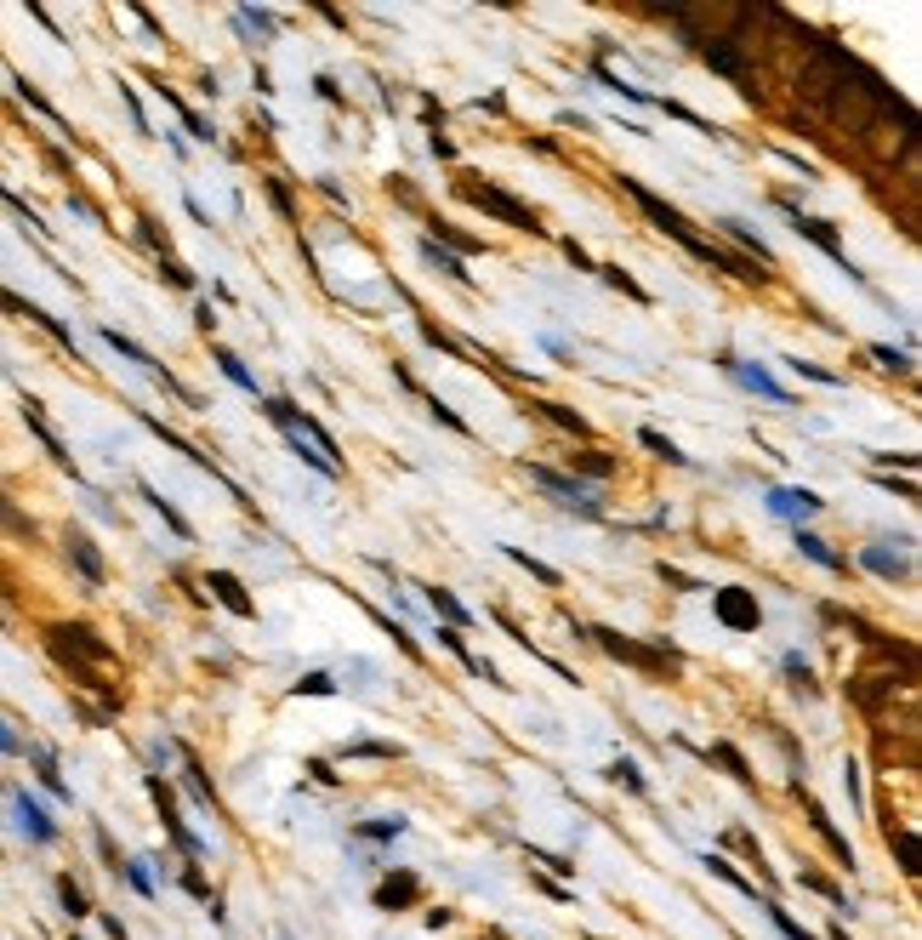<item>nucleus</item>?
<instances>
[{
  "instance_id": "nucleus-4",
  "label": "nucleus",
  "mask_w": 922,
  "mask_h": 940,
  "mask_svg": "<svg viewBox=\"0 0 922 940\" xmlns=\"http://www.w3.org/2000/svg\"><path fill=\"white\" fill-rule=\"evenodd\" d=\"M587 639H598L609 656H621V661H632V667H644V673H678L683 661L678 650H649V644H632V639H621L615 627H581Z\"/></svg>"
},
{
  "instance_id": "nucleus-7",
  "label": "nucleus",
  "mask_w": 922,
  "mask_h": 940,
  "mask_svg": "<svg viewBox=\"0 0 922 940\" xmlns=\"http://www.w3.org/2000/svg\"><path fill=\"white\" fill-rule=\"evenodd\" d=\"M148 792H154V804H160V821H165V832H171V838L182 843V855H189V867L199 872V860H206V843H199L194 832H189V821H182V809H177V798H171V787H165L160 775H148Z\"/></svg>"
},
{
  "instance_id": "nucleus-25",
  "label": "nucleus",
  "mask_w": 922,
  "mask_h": 940,
  "mask_svg": "<svg viewBox=\"0 0 922 940\" xmlns=\"http://www.w3.org/2000/svg\"><path fill=\"white\" fill-rule=\"evenodd\" d=\"M502 553H507V559H512V564H519V570H529V576H536V581H541V588H558V581H564V576H558V570H553V564H541V559H529V553H524V547H512V542H502Z\"/></svg>"
},
{
  "instance_id": "nucleus-35",
  "label": "nucleus",
  "mask_w": 922,
  "mask_h": 940,
  "mask_svg": "<svg viewBox=\"0 0 922 940\" xmlns=\"http://www.w3.org/2000/svg\"><path fill=\"white\" fill-rule=\"evenodd\" d=\"M871 360H877L883 371H900V377H911V353H905V348H888V343H877V348H871Z\"/></svg>"
},
{
  "instance_id": "nucleus-42",
  "label": "nucleus",
  "mask_w": 922,
  "mask_h": 940,
  "mask_svg": "<svg viewBox=\"0 0 922 940\" xmlns=\"http://www.w3.org/2000/svg\"><path fill=\"white\" fill-rule=\"evenodd\" d=\"M661 581H666V588H678V593H700V588H706V581L683 576V570H672V564H661Z\"/></svg>"
},
{
  "instance_id": "nucleus-10",
  "label": "nucleus",
  "mask_w": 922,
  "mask_h": 940,
  "mask_svg": "<svg viewBox=\"0 0 922 940\" xmlns=\"http://www.w3.org/2000/svg\"><path fill=\"white\" fill-rule=\"evenodd\" d=\"M859 564L871 570V576H883V581H911V553H894V547H883V542H866L859 547Z\"/></svg>"
},
{
  "instance_id": "nucleus-30",
  "label": "nucleus",
  "mask_w": 922,
  "mask_h": 940,
  "mask_svg": "<svg viewBox=\"0 0 922 940\" xmlns=\"http://www.w3.org/2000/svg\"><path fill=\"white\" fill-rule=\"evenodd\" d=\"M780 673H786V684H797V690H815V667H808V656H780Z\"/></svg>"
},
{
  "instance_id": "nucleus-19",
  "label": "nucleus",
  "mask_w": 922,
  "mask_h": 940,
  "mask_svg": "<svg viewBox=\"0 0 922 940\" xmlns=\"http://www.w3.org/2000/svg\"><path fill=\"white\" fill-rule=\"evenodd\" d=\"M791 542H797V553H803V559H815L820 570H842V553H832V547H825V536H815L808 525H797Z\"/></svg>"
},
{
  "instance_id": "nucleus-5",
  "label": "nucleus",
  "mask_w": 922,
  "mask_h": 940,
  "mask_svg": "<svg viewBox=\"0 0 922 940\" xmlns=\"http://www.w3.org/2000/svg\"><path fill=\"white\" fill-rule=\"evenodd\" d=\"M786 223H791V234H803V240H815V245H820V251H825V257H832V263H837L842 274H849V280H854V285H866V274H859V268L849 263V251H842V234H837V228H832V223H825V217H808V211H803V206H786Z\"/></svg>"
},
{
  "instance_id": "nucleus-1",
  "label": "nucleus",
  "mask_w": 922,
  "mask_h": 940,
  "mask_svg": "<svg viewBox=\"0 0 922 940\" xmlns=\"http://www.w3.org/2000/svg\"><path fill=\"white\" fill-rule=\"evenodd\" d=\"M621 189H627V194L638 199V206L649 211V223L661 228V234H672V240H678V245H683V251H689V257H700V263H712V268H729V274H740V280H752V285H763V280H769V274H763V268L740 263V257H729V251H717L712 240H700L695 228L683 223V211H672L666 199L655 194V189H644V182H638V177H621Z\"/></svg>"
},
{
  "instance_id": "nucleus-52",
  "label": "nucleus",
  "mask_w": 922,
  "mask_h": 940,
  "mask_svg": "<svg viewBox=\"0 0 922 940\" xmlns=\"http://www.w3.org/2000/svg\"><path fill=\"white\" fill-rule=\"evenodd\" d=\"M0 519H6V525H18V530H29V519L18 513V507H6V502H0Z\"/></svg>"
},
{
  "instance_id": "nucleus-38",
  "label": "nucleus",
  "mask_w": 922,
  "mask_h": 940,
  "mask_svg": "<svg viewBox=\"0 0 922 940\" xmlns=\"http://www.w3.org/2000/svg\"><path fill=\"white\" fill-rule=\"evenodd\" d=\"M536 411L546 416V422H558V428H570V434H587V422H581V416H575V411H564V405H553V399H541V405H536Z\"/></svg>"
},
{
  "instance_id": "nucleus-32",
  "label": "nucleus",
  "mask_w": 922,
  "mask_h": 940,
  "mask_svg": "<svg viewBox=\"0 0 922 940\" xmlns=\"http://www.w3.org/2000/svg\"><path fill=\"white\" fill-rule=\"evenodd\" d=\"M421 405H427V416H433V422H444V428H450V434H473V428H467V422H461V416H456V411H450V405H444V399H439V394H421Z\"/></svg>"
},
{
  "instance_id": "nucleus-44",
  "label": "nucleus",
  "mask_w": 922,
  "mask_h": 940,
  "mask_svg": "<svg viewBox=\"0 0 922 940\" xmlns=\"http://www.w3.org/2000/svg\"><path fill=\"white\" fill-rule=\"evenodd\" d=\"M126 884L137 889V895H154V877H148L143 860H126Z\"/></svg>"
},
{
  "instance_id": "nucleus-6",
  "label": "nucleus",
  "mask_w": 922,
  "mask_h": 940,
  "mask_svg": "<svg viewBox=\"0 0 922 940\" xmlns=\"http://www.w3.org/2000/svg\"><path fill=\"white\" fill-rule=\"evenodd\" d=\"M763 507H769L774 519H786V525H808L825 507V496H815L808 485H769L763 490Z\"/></svg>"
},
{
  "instance_id": "nucleus-51",
  "label": "nucleus",
  "mask_w": 922,
  "mask_h": 940,
  "mask_svg": "<svg viewBox=\"0 0 922 940\" xmlns=\"http://www.w3.org/2000/svg\"><path fill=\"white\" fill-rule=\"evenodd\" d=\"M0 752H23V741H18V735L6 730V718H0Z\"/></svg>"
},
{
  "instance_id": "nucleus-47",
  "label": "nucleus",
  "mask_w": 922,
  "mask_h": 940,
  "mask_svg": "<svg viewBox=\"0 0 922 940\" xmlns=\"http://www.w3.org/2000/svg\"><path fill=\"white\" fill-rule=\"evenodd\" d=\"M900 867L917 877V838H911V832H900Z\"/></svg>"
},
{
  "instance_id": "nucleus-43",
  "label": "nucleus",
  "mask_w": 922,
  "mask_h": 940,
  "mask_svg": "<svg viewBox=\"0 0 922 940\" xmlns=\"http://www.w3.org/2000/svg\"><path fill=\"white\" fill-rule=\"evenodd\" d=\"M18 97L29 103V109H40L46 120H57V109H52V103H46V97H40V91H35V86H29V80H18ZM57 126H63V120H57Z\"/></svg>"
},
{
  "instance_id": "nucleus-50",
  "label": "nucleus",
  "mask_w": 922,
  "mask_h": 940,
  "mask_svg": "<svg viewBox=\"0 0 922 940\" xmlns=\"http://www.w3.org/2000/svg\"><path fill=\"white\" fill-rule=\"evenodd\" d=\"M314 86H319V97H325V103H342V91H336V80H331V74H319Z\"/></svg>"
},
{
  "instance_id": "nucleus-48",
  "label": "nucleus",
  "mask_w": 922,
  "mask_h": 940,
  "mask_svg": "<svg viewBox=\"0 0 922 940\" xmlns=\"http://www.w3.org/2000/svg\"><path fill=\"white\" fill-rule=\"evenodd\" d=\"M564 251H570V263L581 268V274H598V263H592V257H587V251H581V245H575V240H564Z\"/></svg>"
},
{
  "instance_id": "nucleus-9",
  "label": "nucleus",
  "mask_w": 922,
  "mask_h": 940,
  "mask_svg": "<svg viewBox=\"0 0 922 940\" xmlns=\"http://www.w3.org/2000/svg\"><path fill=\"white\" fill-rule=\"evenodd\" d=\"M717 365H723V371L740 382V388H752L757 399H769V405H791V394L780 388V382L763 371V365H746V360H734V353H717Z\"/></svg>"
},
{
  "instance_id": "nucleus-53",
  "label": "nucleus",
  "mask_w": 922,
  "mask_h": 940,
  "mask_svg": "<svg viewBox=\"0 0 922 940\" xmlns=\"http://www.w3.org/2000/svg\"><path fill=\"white\" fill-rule=\"evenodd\" d=\"M0 627H6V622H0Z\"/></svg>"
},
{
  "instance_id": "nucleus-33",
  "label": "nucleus",
  "mask_w": 922,
  "mask_h": 940,
  "mask_svg": "<svg viewBox=\"0 0 922 940\" xmlns=\"http://www.w3.org/2000/svg\"><path fill=\"white\" fill-rule=\"evenodd\" d=\"M706 758H723V764H729V775H734V781H740V787H752V769H746V758H740V752H734L729 741H717V747H706Z\"/></svg>"
},
{
  "instance_id": "nucleus-41",
  "label": "nucleus",
  "mask_w": 922,
  "mask_h": 940,
  "mask_svg": "<svg viewBox=\"0 0 922 940\" xmlns=\"http://www.w3.org/2000/svg\"><path fill=\"white\" fill-rule=\"evenodd\" d=\"M797 377H808V382H825V388H842V377L837 371H825V365H808V360H786Z\"/></svg>"
},
{
  "instance_id": "nucleus-3",
  "label": "nucleus",
  "mask_w": 922,
  "mask_h": 940,
  "mask_svg": "<svg viewBox=\"0 0 922 940\" xmlns=\"http://www.w3.org/2000/svg\"><path fill=\"white\" fill-rule=\"evenodd\" d=\"M461 199H467V206H478V211H490V217H502L507 228H519V234H541L536 211H529L524 199H512L507 189H495V182H473V177H461Z\"/></svg>"
},
{
  "instance_id": "nucleus-34",
  "label": "nucleus",
  "mask_w": 922,
  "mask_h": 940,
  "mask_svg": "<svg viewBox=\"0 0 922 940\" xmlns=\"http://www.w3.org/2000/svg\"><path fill=\"white\" fill-rule=\"evenodd\" d=\"M757 906H763V912H769V918H774V929H780V935H786V940H820V935H808V929H803V923H791V918H786V906H774V901H757Z\"/></svg>"
},
{
  "instance_id": "nucleus-16",
  "label": "nucleus",
  "mask_w": 922,
  "mask_h": 940,
  "mask_svg": "<svg viewBox=\"0 0 922 940\" xmlns=\"http://www.w3.org/2000/svg\"><path fill=\"white\" fill-rule=\"evenodd\" d=\"M18 821H23V832H29V838H35V843H52V838H57L52 815H46V809H40V804H35V798H29V792H18Z\"/></svg>"
},
{
  "instance_id": "nucleus-46",
  "label": "nucleus",
  "mask_w": 922,
  "mask_h": 940,
  "mask_svg": "<svg viewBox=\"0 0 922 940\" xmlns=\"http://www.w3.org/2000/svg\"><path fill=\"white\" fill-rule=\"evenodd\" d=\"M57 889H63V912H69V918H80V912H91V906H86V895H80V889H74V884H69V877H63V884H57Z\"/></svg>"
},
{
  "instance_id": "nucleus-13",
  "label": "nucleus",
  "mask_w": 922,
  "mask_h": 940,
  "mask_svg": "<svg viewBox=\"0 0 922 940\" xmlns=\"http://www.w3.org/2000/svg\"><path fill=\"white\" fill-rule=\"evenodd\" d=\"M23 422H29V428H35V434H40V445H46V451H52V462H57V468H63V473H74V456L63 451V439L52 434V422H46L40 399H23Z\"/></svg>"
},
{
  "instance_id": "nucleus-54",
  "label": "nucleus",
  "mask_w": 922,
  "mask_h": 940,
  "mask_svg": "<svg viewBox=\"0 0 922 940\" xmlns=\"http://www.w3.org/2000/svg\"><path fill=\"white\" fill-rule=\"evenodd\" d=\"M490 940H495V935H490Z\"/></svg>"
},
{
  "instance_id": "nucleus-15",
  "label": "nucleus",
  "mask_w": 922,
  "mask_h": 940,
  "mask_svg": "<svg viewBox=\"0 0 922 940\" xmlns=\"http://www.w3.org/2000/svg\"><path fill=\"white\" fill-rule=\"evenodd\" d=\"M69 559H74V570H80L91 588H103V559H97V547H91L86 530H69Z\"/></svg>"
},
{
  "instance_id": "nucleus-20",
  "label": "nucleus",
  "mask_w": 922,
  "mask_h": 940,
  "mask_svg": "<svg viewBox=\"0 0 922 940\" xmlns=\"http://www.w3.org/2000/svg\"><path fill=\"white\" fill-rule=\"evenodd\" d=\"M421 598H427V605L439 610L450 627H473V610H467V605H461V598L450 593V588H421Z\"/></svg>"
},
{
  "instance_id": "nucleus-17",
  "label": "nucleus",
  "mask_w": 922,
  "mask_h": 940,
  "mask_svg": "<svg viewBox=\"0 0 922 940\" xmlns=\"http://www.w3.org/2000/svg\"><path fill=\"white\" fill-rule=\"evenodd\" d=\"M137 496H143V502L154 507V513L165 519V525H171V536H177V542H194V525H189V519H182V513H177V507H171V502H165V496H160V490H154V485H137Z\"/></svg>"
},
{
  "instance_id": "nucleus-36",
  "label": "nucleus",
  "mask_w": 922,
  "mask_h": 940,
  "mask_svg": "<svg viewBox=\"0 0 922 940\" xmlns=\"http://www.w3.org/2000/svg\"><path fill=\"white\" fill-rule=\"evenodd\" d=\"M609 775H615V781H621V787H627V792H649L644 769H638L632 758H615V764H609Z\"/></svg>"
},
{
  "instance_id": "nucleus-2",
  "label": "nucleus",
  "mask_w": 922,
  "mask_h": 940,
  "mask_svg": "<svg viewBox=\"0 0 922 940\" xmlns=\"http://www.w3.org/2000/svg\"><path fill=\"white\" fill-rule=\"evenodd\" d=\"M524 473H529V485L546 490L558 507H570V513H581V519H609V507L604 496L592 490L587 479H575V473H558V468H541V462H524Z\"/></svg>"
},
{
  "instance_id": "nucleus-28",
  "label": "nucleus",
  "mask_w": 922,
  "mask_h": 940,
  "mask_svg": "<svg viewBox=\"0 0 922 940\" xmlns=\"http://www.w3.org/2000/svg\"><path fill=\"white\" fill-rule=\"evenodd\" d=\"M416 889H421L416 877H410V872H399L393 884H382V895H376V901L387 906V912H399V906H410V901H416Z\"/></svg>"
},
{
  "instance_id": "nucleus-27",
  "label": "nucleus",
  "mask_w": 922,
  "mask_h": 940,
  "mask_svg": "<svg viewBox=\"0 0 922 940\" xmlns=\"http://www.w3.org/2000/svg\"><path fill=\"white\" fill-rule=\"evenodd\" d=\"M404 815H387V821H359L353 826V838H376V843H393V838H404Z\"/></svg>"
},
{
  "instance_id": "nucleus-37",
  "label": "nucleus",
  "mask_w": 922,
  "mask_h": 940,
  "mask_svg": "<svg viewBox=\"0 0 922 940\" xmlns=\"http://www.w3.org/2000/svg\"><path fill=\"white\" fill-rule=\"evenodd\" d=\"M291 696H336V678L331 673H308V678L291 684Z\"/></svg>"
},
{
  "instance_id": "nucleus-8",
  "label": "nucleus",
  "mask_w": 922,
  "mask_h": 940,
  "mask_svg": "<svg viewBox=\"0 0 922 940\" xmlns=\"http://www.w3.org/2000/svg\"><path fill=\"white\" fill-rule=\"evenodd\" d=\"M712 610H717V622H723L729 633H757V622H763L757 598L746 593V588H717L712 593Z\"/></svg>"
},
{
  "instance_id": "nucleus-39",
  "label": "nucleus",
  "mask_w": 922,
  "mask_h": 940,
  "mask_svg": "<svg viewBox=\"0 0 922 940\" xmlns=\"http://www.w3.org/2000/svg\"><path fill=\"white\" fill-rule=\"evenodd\" d=\"M35 769H40V781H46L57 798H69V787H63V775H57V758H52V752H35Z\"/></svg>"
},
{
  "instance_id": "nucleus-31",
  "label": "nucleus",
  "mask_w": 922,
  "mask_h": 940,
  "mask_svg": "<svg viewBox=\"0 0 922 940\" xmlns=\"http://www.w3.org/2000/svg\"><path fill=\"white\" fill-rule=\"evenodd\" d=\"M342 758H404V747L399 741H353V747H342Z\"/></svg>"
},
{
  "instance_id": "nucleus-45",
  "label": "nucleus",
  "mask_w": 922,
  "mask_h": 940,
  "mask_svg": "<svg viewBox=\"0 0 922 940\" xmlns=\"http://www.w3.org/2000/svg\"><path fill=\"white\" fill-rule=\"evenodd\" d=\"M842 787H849V804H854V809H866V792H859V764H854V758L842 764Z\"/></svg>"
},
{
  "instance_id": "nucleus-12",
  "label": "nucleus",
  "mask_w": 922,
  "mask_h": 940,
  "mask_svg": "<svg viewBox=\"0 0 922 940\" xmlns=\"http://www.w3.org/2000/svg\"><path fill=\"white\" fill-rule=\"evenodd\" d=\"M206 588H211L216 598H223V605H228L233 615H257V598L245 593V581H240V576H228V570H211V576H206Z\"/></svg>"
},
{
  "instance_id": "nucleus-26",
  "label": "nucleus",
  "mask_w": 922,
  "mask_h": 940,
  "mask_svg": "<svg viewBox=\"0 0 922 940\" xmlns=\"http://www.w3.org/2000/svg\"><path fill=\"white\" fill-rule=\"evenodd\" d=\"M216 371H223V377L233 382V388H245V394H257V377H251V371H245V360H240V353H233V348H216Z\"/></svg>"
},
{
  "instance_id": "nucleus-23",
  "label": "nucleus",
  "mask_w": 922,
  "mask_h": 940,
  "mask_svg": "<svg viewBox=\"0 0 922 940\" xmlns=\"http://www.w3.org/2000/svg\"><path fill=\"white\" fill-rule=\"evenodd\" d=\"M592 80H598L604 91H615V97H627V103H644V109H655V97H649V91H638V86H627V80H621V74H615V69H604V64H592Z\"/></svg>"
},
{
  "instance_id": "nucleus-49",
  "label": "nucleus",
  "mask_w": 922,
  "mask_h": 940,
  "mask_svg": "<svg viewBox=\"0 0 922 940\" xmlns=\"http://www.w3.org/2000/svg\"><path fill=\"white\" fill-rule=\"evenodd\" d=\"M427 148H433V154H439V160H456V143H450V137H439V131H433V137H427Z\"/></svg>"
},
{
  "instance_id": "nucleus-21",
  "label": "nucleus",
  "mask_w": 922,
  "mask_h": 940,
  "mask_svg": "<svg viewBox=\"0 0 922 940\" xmlns=\"http://www.w3.org/2000/svg\"><path fill=\"white\" fill-rule=\"evenodd\" d=\"M421 257H427V263L439 268V274H450L456 285H473V268H461V257H456V251H444L439 240H421Z\"/></svg>"
},
{
  "instance_id": "nucleus-40",
  "label": "nucleus",
  "mask_w": 922,
  "mask_h": 940,
  "mask_svg": "<svg viewBox=\"0 0 922 940\" xmlns=\"http://www.w3.org/2000/svg\"><path fill=\"white\" fill-rule=\"evenodd\" d=\"M598 274H604V280H609V285H615V291H627V297H632V302H649V291H644V285H638V280H632V274H621V268H598Z\"/></svg>"
},
{
  "instance_id": "nucleus-24",
  "label": "nucleus",
  "mask_w": 922,
  "mask_h": 940,
  "mask_svg": "<svg viewBox=\"0 0 922 940\" xmlns=\"http://www.w3.org/2000/svg\"><path fill=\"white\" fill-rule=\"evenodd\" d=\"M233 23H240L245 35H262V40H268L274 29H279V18H274L268 6H233Z\"/></svg>"
},
{
  "instance_id": "nucleus-14",
  "label": "nucleus",
  "mask_w": 922,
  "mask_h": 940,
  "mask_svg": "<svg viewBox=\"0 0 922 940\" xmlns=\"http://www.w3.org/2000/svg\"><path fill=\"white\" fill-rule=\"evenodd\" d=\"M717 228H723L729 240H740V251L752 257V263H763V274L774 268V251H769V240H763V234H752V228H746L740 217H717Z\"/></svg>"
},
{
  "instance_id": "nucleus-11",
  "label": "nucleus",
  "mask_w": 922,
  "mask_h": 940,
  "mask_svg": "<svg viewBox=\"0 0 922 940\" xmlns=\"http://www.w3.org/2000/svg\"><path fill=\"white\" fill-rule=\"evenodd\" d=\"M0 308H18V314H23V319H35V326H46V331H52V336H57V343H63V348L74 353V360H80V343H74V331L63 326V319H52V314H46V308H35V302H29V297H12V291H0Z\"/></svg>"
},
{
  "instance_id": "nucleus-29",
  "label": "nucleus",
  "mask_w": 922,
  "mask_h": 940,
  "mask_svg": "<svg viewBox=\"0 0 922 940\" xmlns=\"http://www.w3.org/2000/svg\"><path fill=\"white\" fill-rule=\"evenodd\" d=\"M570 468H581L587 479H609V473H615V456H598V451H575V456H570ZM581 473H575V479H581Z\"/></svg>"
},
{
  "instance_id": "nucleus-18",
  "label": "nucleus",
  "mask_w": 922,
  "mask_h": 940,
  "mask_svg": "<svg viewBox=\"0 0 922 940\" xmlns=\"http://www.w3.org/2000/svg\"><path fill=\"white\" fill-rule=\"evenodd\" d=\"M638 445H644V451H649V456H661V462H666V468H695V462H689V456H683V451H678V439H666V434H661V428H638Z\"/></svg>"
},
{
  "instance_id": "nucleus-22",
  "label": "nucleus",
  "mask_w": 922,
  "mask_h": 940,
  "mask_svg": "<svg viewBox=\"0 0 922 940\" xmlns=\"http://www.w3.org/2000/svg\"><path fill=\"white\" fill-rule=\"evenodd\" d=\"M808 821H815V832L825 843H832V855H837V867H854V850H849V838H842V832L832 826V815H825L820 804H808Z\"/></svg>"
}]
</instances>
